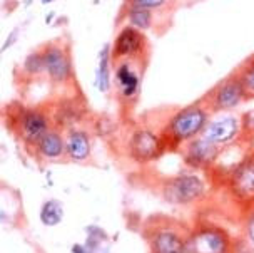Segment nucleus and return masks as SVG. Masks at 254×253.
Masks as SVG:
<instances>
[{"mask_svg": "<svg viewBox=\"0 0 254 253\" xmlns=\"http://www.w3.org/2000/svg\"><path fill=\"white\" fill-rule=\"evenodd\" d=\"M241 129H243L241 117L234 114H222L207 123V126L202 131V136L217 144V146H221V144L233 141Z\"/></svg>", "mask_w": 254, "mask_h": 253, "instance_id": "39448f33", "label": "nucleus"}, {"mask_svg": "<svg viewBox=\"0 0 254 253\" xmlns=\"http://www.w3.org/2000/svg\"><path fill=\"white\" fill-rule=\"evenodd\" d=\"M217 144H214L212 141L206 138H199L196 141H192L189 144V150H188V160L190 165H207L216 158L217 155Z\"/></svg>", "mask_w": 254, "mask_h": 253, "instance_id": "9b49d317", "label": "nucleus"}, {"mask_svg": "<svg viewBox=\"0 0 254 253\" xmlns=\"http://www.w3.org/2000/svg\"><path fill=\"white\" fill-rule=\"evenodd\" d=\"M209 107L202 99L190 106H186L171 117L169 126H167L169 134L176 141H188L202 133L209 123Z\"/></svg>", "mask_w": 254, "mask_h": 253, "instance_id": "f257e3e1", "label": "nucleus"}, {"mask_svg": "<svg viewBox=\"0 0 254 253\" xmlns=\"http://www.w3.org/2000/svg\"><path fill=\"white\" fill-rule=\"evenodd\" d=\"M154 253H188L186 242L174 232H159L152 240Z\"/></svg>", "mask_w": 254, "mask_h": 253, "instance_id": "4468645a", "label": "nucleus"}, {"mask_svg": "<svg viewBox=\"0 0 254 253\" xmlns=\"http://www.w3.org/2000/svg\"><path fill=\"white\" fill-rule=\"evenodd\" d=\"M44 3H51V2H54V0H42Z\"/></svg>", "mask_w": 254, "mask_h": 253, "instance_id": "b1692460", "label": "nucleus"}, {"mask_svg": "<svg viewBox=\"0 0 254 253\" xmlns=\"http://www.w3.org/2000/svg\"><path fill=\"white\" fill-rule=\"evenodd\" d=\"M25 74L29 76H37L40 72H45V66H44V54L42 51L32 52L25 57L24 66H22Z\"/></svg>", "mask_w": 254, "mask_h": 253, "instance_id": "aec40b11", "label": "nucleus"}, {"mask_svg": "<svg viewBox=\"0 0 254 253\" xmlns=\"http://www.w3.org/2000/svg\"><path fill=\"white\" fill-rule=\"evenodd\" d=\"M111 62H112V54L111 46H104V49L99 54V67H97V87L101 92H109L112 83L111 76Z\"/></svg>", "mask_w": 254, "mask_h": 253, "instance_id": "2eb2a0df", "label": "nucleus"}, {"mask_svg": "<svg viewBox=\"0 0 254 253\" xmlns=\"http://www.w3.org/2000/svg\"><path fill=\"white\" fill-rule=\"evenodd\" d=\"M204 184L197 176L183 174L166 184V198L174 203H189L202 195Z\"/></svg>", "mask_w": 254, "mask_h": 253, "instance_id": "423d86ee", "label": "nucleus"}, {"mask_svg": "<svg viewBox=\"0 0 254 253\" xmlns=\"http://www.w3.org/2000/svg\"><path fill=\"white\" fill-rule=\"evenodd\" d=\"M233 184L238 196L244 198V200L254 198V161H248L236 171Z\"/></svg>", "mask_w": 254, "mask_h": 253, "instance_id": "f8f14e48", "label": "nucleus"}, {"mask_svg": "<svg viewBox=\"0 0 254 253\" xmlns=\"http://www.w3.org/2000/svg\"><path fill=\"white\" fill-rule=\"evenodd\" d=\"M188 253H226L228 238L219 230H201L186 242Z\"/></svg>", "mask_w": 254, "mask_h": 253, "instance_id": "6e6552de", "label": "nucleus"}, {"mask_svg": "<svg viewBox=\"0 0 254 253\" xmlns=\"http://www.w3.org/2000/svg\"><path fill=\"white\" fill-rule=\"evenodd\" d=\"M126 19L129 22V25L135 27L139 30H147L152 25L154 15L151 10H144V8H130L126 7Z\"/></svg>", "mask_w": 254, "mask_h": 253, "instance_id": "f3484780", "label": "nucleus"}, {"mask_svg": "<svg viewBox=\"0 0 254 253\" xmlns=\"http://www.w3.org/2000/svg\"><path fill=\"white\" fill-rule=\"evenodd\" d=\"M241 119H243V129L254 131V109L246 112V114H244Z\"/></svg>", "mask_w": 254, "mask_h": 253, "instance_id": "4be33fe9", "label": "nucleus"}, {"mask_svg": "<svg viewBox=\"0 0 254 253\" xmlns=\"http://www.w3.org/2000/svg\"><path fill=\"white\" fill-rule=\"evenodd\" d=\"M114 84L119 96L124 101H130L139 94L140 76L134 67V61H117L114 71Z\"/></svg>", "mask_w": 254, "mask_h": 253, "instance_id": "0eeeda50", "label": "nucleus"}, {"mask_svg": "<svg viewBox=\"0 0 254 253\" xmlns=\"http://www.w3.org/2000/svg\"><path fill=\"white\" fill-rule=\"evenodd\" d=\"M129 151L134 160L149 161L159 155V151H161V141L149 129H139L130 138Z\"/></svg>", "mask_w": 254, "mask_h": 253, "instance_id": "9d476101", "label": "nucleus"}, {"mask_svg": "<svg viewBox=\"0 0 254 253\" xmlns=\"http://www.w3.org/2000/svg\"><path fill=\"white\" fill-rule=\"evenodd\" d=\"M149 44L142 30L135 29L132 25H124L119 30L114 44L111 47L112 62L117 61H139L144 57Z\"/></svg>", "mask_w": 254, "mask_h": 253, "instance_id": "7ed1b4c3", "label": "nucleus"}, {"mask_svg": "<svg viewBox=\"0 0 254 253\" xmlns=\"http://www.w3.org/2000/svg\"><path fill=\"white\" fill-rule=\"evenodd\" d=\"M169 0H127V7L130 8H144V10H157L164 7Z\"/></svg>", "mask_w": 254, "mask_h": 253, "instance_id": "412c9836", "label": "nucleus"}, {"mask_svg": "<svg viewBox=\"0 0 254 253\" xmlns=\"http://www.w3.org/2000/svg\"><path fill=\"white\" fill-rule=\"evenodd\" d=\"M37 148L42 156L54 160V158H59L62 155L64 148H65V141H64L61 134L56 133V131H49V133L39 141Z\"/></svg>", "mask_w": 254, "mask_h": 253, "instance_id": "dca6fc26", "label": "nucleus"}, {"mask_svg": "<svg viewBox=\"0 0 254 253\" xmlns=\"http://www.w3.org/2000/svg\"><path fill=\"white\" fill-rule=\"evenodd\" d=\"M236 74L239 76V79H241V83L244 85L248 101L249 99H254V56L249 57L248 61H244L243 64L238 67Z\"/></svg>", "mask_w": 254, "mask_h": 253, "instance_id": "a211bd4d", "label": "nucleus"}, {"mask_svg": "<svg viewBox=\"0 0 254 253\" xmlns=\"http://www.w3.org/2000/svg\"><path fill=\"white\" fill-rule=\"evenodd\" d=\"M62 216H64L62 205L59 201H54V200L44 203L42 210H40V220H42V223L47 225V227L59 225L62 221Z\"/></svg>", "mask_w": 254, "mask_h": 253, "instance_id": "6ab92c4d", "label": "nucleus"}, {"mask_svg": "<svg viewBox=\"0 0 254 253\" xmlns=\"http://www.w3.org/2000/svg\"><path fill=\"white\" fill-rule=\"evenodd\" d=\"M47 78L56 84H65L72 79V64L67 51L59 44H49L42 49Z\"/></svg>", "mask_w": 254, "mask_h": 253, "instance_id": "20e7f679", "label": "nucleus"}, {"mask_svg": "<svg viewBox=\"0 0 254 253\" xmlns=\"http://www.w3.org/2000/svg\"><path fill=\"white\" fill-rule=\"evenodd\" d=\"M202 101L206 102L211 112H228L236 109L244 101H248V96L239 76L233 72L226 79H222L219 84H216Z\"/></svg>", "mask_w": 254, "mask_h": 253, "instance_id": "f03ea898", "label": "nucleus"}, {"mask_svg": "<svg viewBox=\"0 0 254 253\" xmlns=\"http://www.w3.org/2000/svg\"><path fill=\"white\" fill-rule=\"evenodd\" d=\"M20 133L25 141L39 144L45 134L49 133V119L39 109H25L19 117Z\"/></svg>", "mask_w": 254, "mask_h": 253, "instance_id": "1a4fd4ad", "label": "nucleus"}, {"mask_svg": "<svg viewBox=\"0 0 254 253\" xmlns=\"http://www.w3.org/2000/svg\"><path fill=\"white\" fill-rule=\"evenodd\" d=\"M248 235H249V240H251V243L254 245V216H253L251 221H249V225H248Z\"/></svg>", "mask_w": 254, "mask_h": 253, "instance_id": "5701e85b", "label": "nucleus"}, {"mask_svg": "<svg viewBox=\"0 0 254 253\" xmlns=\"http://www.w3.org/2000/svg\"><path fill=\"white\" fill-rule=\"evenodd\" d=\"M65 150L72 160L82 161L89 156L90 151V141L85 131L80 129H70L69 136L65 139Z\"/></svg>", "mask_w": 254, "mask_h": 253, "instance_id": "ddd939ff", "label": "nucleus"}]
</instances>
